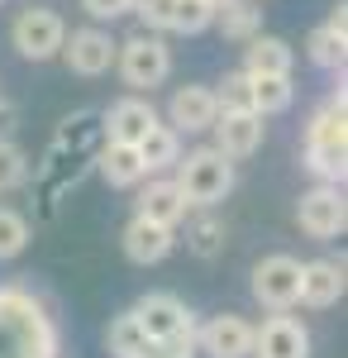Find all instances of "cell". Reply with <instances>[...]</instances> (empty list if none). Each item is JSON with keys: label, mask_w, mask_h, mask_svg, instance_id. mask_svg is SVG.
<instances>
[{"label": "cell", "mask_w": 348, "mask_h": 358, "mask_svg": "<svg viewBox=\"0 0 348 358\" xmlns=\"http://www.w3.org/2000/svg\"><path fill=\"white\" fill-rule=\"evenodd\" d=\"M0 358H57V325L24 287H0Z\"/></svg>", "instance_id": "cell-1"}, {"label": "cell", "mask_w": 348, "mask_h": 358, "mask_svg": "<svg viewBox=\"0 0 348 358\" xmlns=\"http://www.w3.org/2000/svg\"><path fill=\"white\" fill-rule=\"evenodd\" d=\"M348 96L344 86L324 101L320 110L310 115V124H305V167L320 177V182H334V187H344L348 177Z\"/></svg>", "instance_id": "cell-2"}, {"label": "cell", "mask_w": 348, "mask_h": 358, "mask_svg": "<svg viewBox=\"0 0 348 358\" xmlns=\"http://www.w3.org/2000/svg\"><path fill=\"white\" fill-rule=\"evenodd\" d=\"M177 187L187 196V206H201V210H210L219 206L224 196L234 192V158H224L219 148H196L187 158H177Z\"/></svg>", "instance_id": "cell-3"}, {"label": "cell", "mask_w": 348, "mask_h": 358, "mask_svg": "<svg viewBox=\"0 0 348 358\" xmlns=\"http://www.w3.org/2000/svg\"><path fill=\"white\" fill-rule=\"evenodd\" d=\"M115 67H119V77L124 86H134V91H153L172 77V48L162 43V34H134V38H124L119 48H115Z\"/></svg>", "instance_id": "cell-4"}, {"label": "cell", "mask_w": 348, "mask_h": 358, "mask_svg": "<svg viewBox=\"0 0 348 358\" xmlns=\"http://www.w3.org/2000/svg\"><path fill=\"white\" fill-rule=\"evenodd\" d=\"M62 38H67L62 15H57V10H43V5L20 10L15 24H10V43H15L20 57H29V62H48V57H57Z\"/></svg>", "instance_id": "cell-5"}, {"label": "cell", "mask_w": 348, "mask_h": 358, "mask_svg": "<svg viewBox=\"0 0 348 358\" xmlns=\"http://www.w3.org/2000/svg\"><path fill=\"white\" fill-rule=\"evenodd\" d=\"M253 301L263 306V310H291L300 301V258L268 253L253 268Z\"/></svg>", "instance_id": "cell-6"}, {"label": "cell", "mask_w": 348, "mask_h": 358, "mask_svg": "<svg viewBox=\"0 0 348 358\" xmlns=\"http://www.w3.org/2000/svg\"><path fill=\"white\" fill-rule=\"evenodd\" d=\"M296 224L310 234V239H339L348 229V201H344V187L334 182H320L300 196L296 206Z\"/></svg>", "instance_id": "cell-7"}, {"label": "cell", "mask_w": 348, "mask_h": 358, "mask_svg": "<svg viewBox=\"0 0 348 358\" xmlns=\"http://www.w3.org/2000/svg\"><path fill=\"white\" fill-rule=\"evenodd\" d=\"M134 315H138V325H143V334H148L153 344H167V339H187V334H196V315H191L187 301H182V296H172V292H148V296H138Z\"/></svg>", "instance_id": "cell-8"}, {"label": "cell", "mask_w": 348, "mask_h": 358, "mask_svg": "<svg viewBox=\"0 0 348 358\" xmlns=\"http://www.w3.org/2000/svg\"><path fill=\"white\" fill-rule=\"evenodd\" d=\"M115 38H110L106 29H96V24H86V29H72L67 38H62V62L77 72V77H106L110 67H115Z\"/></svg>", "instance_id": "cell-9"}, {"label": "cell", "mask_w": 348, "mask_h": 358, "mask_svg": "<svg viewBox=\"0 0 348 358\" xmlns=\"http://www.w3.org/2000/svg\"><path fill=\"white\" fill-rule=\"evenodd\" d=\"M253 358H310V330L287 310H272L253 325Z\"/></svg>", "instance_id": "cell-10"}, {"label": "cell", "mask_w": 348, "mask_h": 358, "mask_svg": "<svg viewBox=\"0 0 348 358\" xmlns=\"http://www.w3.org/2000/svg\"><path fill=\"white\" fill-rule=\"evenodd\" d=\"M210 129H215V148L224 158H253L268 138V124L258 110H219Z\"/></svg>", "instance_id": "cell-11"}, {"label": "cell", "mask_w": 348, "mask_h": 358, "mask_svg": "<svg viewBox=\"0 0 348 358\" xmlns=\"http://www.w3.org/2000/svg\"><path fill=\"white\" fill-rule=\"evenodd\" d=\"M196 344L210 358H253V325L234 310H224V315H215L196 330Z\"/></svg>", "instance_id": "cell-12"}, {"label": "cell", "mask_w": 348, "mask_h": 358, "mask_svg": "<svg viewBox=\"0 0 348 358\" xmlns=\"http://www.w3.org/2000/svg\"><path fill=\"white\" fill-rule=\"evenodd\" d=\"M344 292H348L344 263H334V258H315V263H300V301H296V306L324 310V306L344 301Z\"/></svg>", "instance_id": "cell-13"}, {"label": "cell", "mask_w": 348, "mask_h": 358, "mask_svg": "<svg viewBox=\"0 0 348 358\" xmlns=\"http://www.w3.org/2000/svg\"><path fill=\"white\" fill-rule=\"evenodd\" d=\"M172 248H177V234H172L167 224L143 220V215H134V220L124 224V258H129V263H138V268L162 263Z\"/></svg>", "instance_id": "cell-14"}, {"label": "cell", "mask_w": 348, "mask_h": 358, "mask_svg": "<svg viewBox=\"0 0 348 358\" xmlns=\"http://www.w3.org/2000/svg\"><path fill=\"white\" fill-rule=\"evenodd\" d=\"M172 129H187V134H205L215 124V115H219V101H215L210 86H177L172 91Z\"/></svg>", "instance_id": "cell-15"}, {"label": "cell", "mask_w": 348, "mask_h": 358, "mask_svg": "<svg viewBox=\"0 0 348 358\" xmlns=\"http://www.w3.org/2000/svg\"><path fill=\"white\" fill-rule=\"evenodd\" d=\"M296 67V53L287 38H277V34H253L248 43H243V72L248 77H291Z\"/></svg>", "instance_id": "cell-16"}, {"label": "cell", "mask_w": 348, "mask_h": 358, "mask_svg": "<svg viewBox=\"0 0 348 358\" xmlns=\"http://www.w3.org/2000/svg\"><path fill=\"white\" fill-rule=\"evenodd\" d=\"M96 172L101 182L115 187V192H129L138 187L148 172H143V158H138V143H119V138H106V148L96 153Z\"/></svg>", "instance_id": "cell-17"}, {"label": "cell", "mask_w": 348, "mask_h": 358, "mask_svg": "<svg viewBox=\"0 0 348 358\" xmlns=\"http://www.w3.org/2000/svg\"><path fill=\"white\" fill-rule=\"evenodd\" d=\"M187 196H182V187L172 182V177H162V182H148L143 192H138L134 201V215H143V220H158L167 224V229H177V224L187 220Z\"/></svg>", "instance_id": "cell-18"}, {"label": "cell", "mask_w": 348, "mask_h": 358, "mask_svg": "<svg viewBox=\"0 0 348 358\" xmlns=\"http://www.w3.org/2000/svg\"><path fill=\"white\" fill-rule=\"evenodd\" d=\"M153 124H158V110L143 96H124L106 110V138H119V143H138Z\"/></svg>", "instance_id": "cell-19"}, {"label": "cell", "mask_w": 348, "mask_h": 358, "mask_svg": "<svg viewBox=\"0 0 348 358\" xmlns=\"http://www.w3.org/2000/svg\"><path fill=\"white\" fill-rule=\"evenodd\" d=\"M210 24L219 29V38H229V43H248V38L263 29V0H219Z\"/></svg>", "instance_id": "cell-20"}, {"label": "cell", "mask_w": 348, "mask_h": 358, "mask_svg": "<svg viewBox=\"0 0 348 358\" xmlns=\"http://www.w3.org/2000/svg\"><path fill=\"white\" fill-rule=\"evenodd\" d=\"M138 158H143V172H167L182 158V129H172V124L158 120L148 134L138 138Z\"/></svg>", "instance_id": "cell-21"}, {"label": "cell", "mask_w": 348, "mask_h": 358, "mask_svg": "<svg viewBox=\"0 0 348 358\" xmlns=\"http://www.w3.org/2000/svg\"><path fill=\"white\" fill-rule=\"evenodd\" d=\"M153 339L143 334V325H138V315L134 310H124V315H115L110 320V330H106V349L115 358H138L143 349H148Z\"/></svg>", "instance_id": "cell-22"}, {"label": "cell", "mask_w": 348, "mask_h": 358, "mask_svg": "<svg viewBox=\"0 0 348 358\" xmlns=\"http://www.w3.org/2000/svg\"><path fill=\"white\" fill-rule=\"evenodd\" d=\"M305 53H310V62L315 67H324V72H344V57H348V34H339V29L320 24L310 38H305Z\"/></svg>", "instance_id": "cell-23"}, {"label": "cell", "mask_w": 348, "mask_h": 358, "mask_svg": "<svg viewBox=\"0 0 348 358\" xmlns=\"http://www.w3.org/2000/svg\"><path fill=\"white\" fill-rule=\"evenodd\" d=\"M291 101H296L291 77H253V110L263 115V120L291 110Z\"/></svg>", "instance_id": "cell-24"}, {"label": "cell", "mask_w": 348, "mask_h": 358, "mask_svg": "<svg viewBox=\"0 0 348 358\" xmlns=\"http://www.w3.org/2000/svg\"><path fill=\"white\" fill-rule=\"evenodd\" d=\"M210 20H215V0H172L162 29H172V34H201V29H210Z\"/></svg>", "instance_id": "cell-25"}, {"label": "cell", "mask_w": 348, "mask_h": 358, "mask_svg": "<svg viewBox=\"0 0 348 358\" xmlns=\"http://www.w3.org/2000/svg\"><path fill=\"white\" fill-rule=\"evenodd\" d=\"M187 248L196 258H219V248H224V220H215V215H201V220H191L187 229Z\"/></svg>", "instance_id": "cell-26"}, {"label": "cell", "mask_w": 348, "mask_h": 358, "mask_svg": "<svg viewBox=\"0 0 348 358\" xmlns=\"http://www.w3.org/2000/svg\"><path fill=\"white\" fill-rule=\"evenodd\" d=\"M24 248H29V220L20 210L0 206V263H5V258H20Z\"/></svg>", "instance_id": "cell-27"}, {"label": "cell", "mask_w": 348, "mask_h": 358, "mask_svg": "<svg viewBox=\"0 0 348 358\" xmlns=\"http://www.w3.org/2000/svg\"><path fill=\"white\" fill-rule=\"evenodd\" d=\"M29 182V153L15 138H0V192H15Z\"/></svg>", "instance_id": "cell-28"}, {"label": "cell", "mask_w": 348, "mask_h": 358, "mask_svg": "<svg viewBox=\"0 0 348 358\" xmlns=\"http://www.w3.org/2000/svg\"><path fill=\"white\" fill-rule=\"evenodd\" d=\"M215 101H219V110H253V77L248 72H224Z\"/></svg>", "instance_id": "cell-29"}, {"label": "cell", "mask_w": 348, "mask_h": 358, "mask_svg": "<svg viewBox=\"0 0 348 358\" xmlns=\"http://www.w3.org/2000/svg\"><path fill=\"white\" fill-rule=\"evenodd\" d=\"M191 349H196V334H187V339H167V344H148L138 358H191Z\"/></svg>", "instance_id": "cell-30"}, {"label": "cell", "mask_w": 348, "mask_h": 358, "mask_svg": "<svg viewBox=\"0 0 348 358\" xmlns=\"http://www.w3.org/2000/svg\"><path fill=\"white\" fill-rule=\"evenodd\" d=\"M81 10L101 24V20H119V15H129V0H81Z\"/></svg>", "instance_id": "cell-31"}, {"label": "cell", "mask_w": 348, "mask_h": 358, "mask_svg": "<svg viewBox=\"0 0 348 358\" xmlns=\"http://www.w3.org/2000/svg\"><path fill=\"white\" fill-rule=\"evenodd\" d=\"M138 5H143V0H129V10H138Z\"/></svg>", "instance_id": "cell-32"}, {"label": "cell", "mask_w": 348, "mask_h": 358, "mask_svg": "<svg viewBox=\"0 0 348 358\" xmlns=\"http://www.w3.org/2000/svg\"><path fill=\"white\" fill-rule=\"evenodd\" d=\"M0 5H5V0H0Z\"/></svg>", "instance_id": "cell-33"}, {"label": "cell", "mask_w": 348, "mask_h": 358, "mask_svg": "<svg viewBox=\"0 0 348 358\" xmlns=\"http://www.w3.org/2000/svg\"><path fill=\"white\" fill-rule=\"evenodd\" d=\"M215 5H219V0H215Z\"/></svg>", "instance_id": "cell-34"}]
</instances>
